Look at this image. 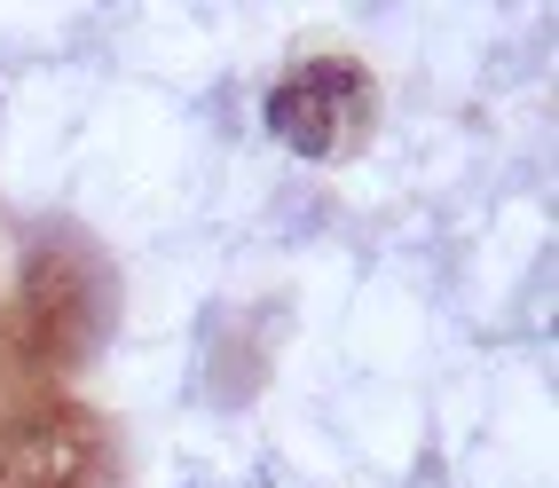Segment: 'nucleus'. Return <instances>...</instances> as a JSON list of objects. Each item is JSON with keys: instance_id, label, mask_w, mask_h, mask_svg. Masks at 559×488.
Segmentation results:
<instances>
[{"instance_id": "nucleus-1", "label": "nucleus", "mask_w": 559, "mask_h": 488, "mask_svg": "<svg viewBox=\"0 0 559 488\" xmlns=\"http://www.w3.org/2000/svg\"><path fill=\"white\" fill-rule=\"evenodd\" d=\"M362 110V71L355 63H300L292 80L269 95V134L292 142L300 158H331L340 150V119Z\"/></svg>"}, {"instance_id": "nucleus-2", "label": "nucleus", "mask_w": 559, "mask_h": 488, "mask_svg": "<svg viewBox=\"0 0 559 488\" xmlns=\"http://www.w3.org/2000/svg\"><path fill=\"white\" fill-rule=\"evenodd\" d=\"M87 457H95L87 426L63 409H40V418L0 433V488H80Z\"/></svg>"}]
</instances>
